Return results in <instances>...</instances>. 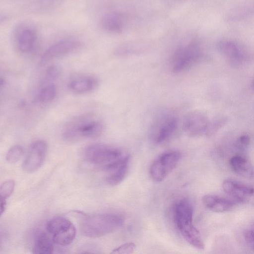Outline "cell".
Segmentation results:
<instances>
[{"label":"cell","mask_w":254,"mask_h":254,"mask_svg":"<svg viewBox=\"0 0 254 254\" xmlns=\"http://www.w3.org/2000/svg\"><path fill=\"white\" fill-rule=\"evenodd\" d=\"M193 208L187 198L179 200L174 207L175 223L183 237L193 247L203 250L204 245L199 232L192 224Z\"/></svg>","instance_id":"6da1fadb"},{"label":"cell","mask_w":254,"mask_h":254,"mask_svg":"<svg viewBox=\"0 0 254 254\" xmlns=\"http://www.w3.org/2000/svg\"><path fill=\"white\" fill-rule=\"evenodd\" d=\"M181 156L179 151L174 150L167 151L158 155L149 168L151 179L156 182L163 181L176 167Z\"/></svg>","instance_id":"8992f818"},{"label":"cell","mask_w":254,"mask_h":254,"mask_svg":"<svg viewBox=\"0 0 254 254\" xmlns=\"http://www.w3.org/2000/svg\"><path fill=\"white\" fill-rule=\"evenodd\" d=\"M37 34L34 27L28 24H20L14 32V43L17 50L22 54L30 53L34 49Z\"/></svg>","instance_id":"7c38bea8"},{"label":"cell","mask_w":254,"mask_h":254,"mask_svg":"<svg viewBox=\"0 0 254 254\" xmlns=\"http://www.w3.org/2000/svg\"><path fill=\"white\" fill-rule=\"evenodd\" d=\"M230 165L233 171L240 176L251 178L254 176L253 165L244 157L238 155L232 157L230 160Z\"/></svg>","instance_id":"ffe728a7"},{"label":"cell","mask_w":254,"mask_h":254,"mask_svg":"<svg viewBox=\"0 0 254 254\" xmlns=\"http://www.w3.org/2000/svg\"><path fill=\"white\" fill-rule=\"evenodd\" d=\"M204 205L215 212H223L230 209L234 204L231 199L218 195L208 194L202 198Z\"/></svg>","instance_id":"ac0fdd59"},{"label":"cell","mask_w":254,"mask_h":254,"mask_svg":"<svg viewBox=\"0 0 254 254\" xmlns=\"http://www.w3.org/2000/svg\"><path fill=\"white\" fill-rule=\"evenodd\" d=\"M123 223V218L118 214H98L84 218L82 223V230L86 236L96 238L114 232Z\"/></svg>","instance_id":"3957f363"},{"label":"cell","mask_w":254,"mask_h":254,"mask_svg":"<svg viewBox=\"0 0 254 254\" xmlns=\"http://www.w3.org/2000/svg\"><path fill=\"white\" fill-rule=\"evenodd\" d=\"M82 46L81 42L75 38H66L60 40L50 45L42 55L43 60L65 56L74 52Z\"/></svg>","instance_id":"4fadbf2b"},{"label":"cell","mask_w":254,"mask_h":254,"mask_svg":"<svg viewBox=\"0 0 254 254\" xmlns=\"http://www.w3.org/2000/svg\"><path fill=\"white\" fill-rule=\"evenodd\" d=\"M239 140L241 144L244 146H246L250 143V138L247 135H243L241 136Z\"/></svg>","instance_id":"4316f807"},{"label":"cell","mask_w":254,"mask_h":254,"mask_svg":"<svg viewBox=\"0 0 254 254\" xmlns=\"http://www.w3.org/2000/svg\"><path fill=\"white\" fill-rule=\"evenodd\" d=\"M178 121L176 117L166 115L159 118L153 125L150 132L152 141L161 144L169 139L176 131Z\"/></svg>","instance_id":"30bf717a"},{"label":"cell","mask_w":254,"mask_h":254,"mask_svg":"<svg viewBox=\"0 0 254 254\" xmlns=\"http://www.w3.org/2000/svg\"><path fill=\"white\" fill-rule=\"evenodd\" d=\"M217 48L219 53L233 66H242L248 60V54L245 48L233 40H220L217 44Z\"/></svg>","instance_id":"9c48e42d"},{"label":"cell","mask_w":254,"mask_h":254,"mask_svg":"<svg viewBox=\"0 0 254 254\" xmlns=\"http://www.w3.org/2000/svg\"><path fill=\"white\" fill-rule=\"evenodd\" d=\"M47 152V143L43 140H36L30 145L22 165L23 170L28 173L38 170L43 165Z\"/></svg>","instance_id":"8fae6325"},{"label":"cell","mask_w":254,"mask_h":254,"mask_svg":"<svg viewBox=\"0 0 254 254\" xmlns=\"http://www.w3.org/2000/svg\"><path fill=\"white\" fill-rule=\"evenodd\" d=\"M98 84V80L96 77L82 74L72 77L68 82L67 87L74 94H84L93 91Z\"/></svg>","instance_id":"9a60e30c"},{"label":"cell","mask_w":254,"mask_h":254,"mask_svg":"<svg viewBox=\"0 0 254 254\" xmlns=\"http://www.w3.org/2000/svg\"><path fill=\"white\" fill-rule=\"evenodd\" d=\"M82 254H93L92 253L86 252V253H83Z\"/></svg>","instance_id":"f1b7e54d"},{"label":"cell","mask_w":254,"mask_h":254,"mask_svg":"<svg viewBox=\"0 0 254 254\" xmlns=\"http://www.w3.org/2000/svg\"><path fill=\"white\" fill-rule=\"evenodd\" d=\"M201 56V50L197 42L192 41L183 45L176 49L172 57V71L182 72L196 64Z\"/></svg>","instance_id":"52a82bcc"},{"label":"cell","mask_w":254,"mask_h":254,"mask_svg":"<svg viewBox=\"0 0 254 254\" xmlns=\"http://www.w3.org/2000/svg\"><path fill=\"white\" fill-rule=\"evenodd\" d=\"M127 155L117 148L97 143L86 146L82 151L85 160L101 166L104 171L119 163Z\"/></svg>","instance_id":"277c9868"},{"label":"cell","mask_w":254,"mask_h":254,"mask_svg":"<svg viewBox=\"0 0 254 254\" xmlns=\"http://www.w3.org/2000/svg\"><path fill=\"white\" fill-rule=\"evenodd\" d=\"M129 161L130 156L127 154L120 162L106 171L107 173L106 181L109 185L115 186L124 180L128 171Z\"/></svg>","instance_id":"2e32d148"},{"label":"cell","mask_w":254,"mask_h":254,"mask_svg":"<svg viewBox=\"0 0 254 254\" xmlns=\"http://www.w3.org/2000/svg\"><path fill=\"white\" fill-rule=\"evenodd\" d=\"M15 187L14 181L8 180L3 182L0 187V213L2 214L6 206V200L12 193Z\"/></svg>","instance_id":"7402d4cb"},{"label":"cell","mask_w":254,"mask_h":254,"mask_svg":"<svg viewBox=\"0 0 254 254\" xmlns=\"http://www.w3.org/2000/svg\"><path fill=\"white\" fill-rule=\"evenodd\" d=\"M23 152L22 146L15 145L11 147L7 151L6 154V159L10 163H15L21 158Z\"/></svg>","instance_id":"603a6c76"},{"label":"cell","mask_w":254,"mask_h":254,"mask_svg":"<svg viewBox=\"0 0 254 254\" xmlns=\"http://www.w3.org/2000/svg\"><path fill=\"white\" fill-rule=\"evenodd\" d=\"M53 243L52 239L45 232H37L34 238L33 254H53Z\"/></svg>","instance_id":"d6986e66"},{"label":"cell","mask_w":254,"mask_h":254,"mask_svg":"<svg viewBox=\"0 0 254 254\" xmlns=\"http://www.w3.org/2000/svg\"><path fill=\"white\" fill-rule=\"evenodd\" d=\"M60 74V68L55 65H53L49 66L47 69L45 73L47 79L51 80L57 79L58 78Z\"/></svg>","instance_id":"d4e9b609"},{"label":"cell","mask_w":254,"mask_h":254,"mask_svg":"<svg viewBox=\"0 0 254 254\" xmlns=\"http://www.w3.org/2000/svg\"><path fill=\"white\" fill-rule=\"evenodd\" d=\"M222 188L227 194L240 202L248 201L254 195V188L231 179L225 180Z\"/></svg>","instance_id":"5bb4252c"},{"label":"cell","mask_w":254,"mask_h":254,"mask_svg":"<svg viewBox=\"0 0 254 254\" xmlns=\"http://www.w3.org/2000/svg\"><path fill=\"white\" fill-rule=\"evenodd\" d=\"M103 130L104 126L101 121L93 117H83L66 125L62 132V138L66 142H72L97 137Z\"/></svg>","instance_id":"7a4b0ae2"},{"label":"cell","mask_w":254,"mask_h":254,"mask_svg":"<svg viewBox=\"0 0 254 254\" xmlns=\"http://www.w3.org/2000/svg\"><path fill=\"white\" fill-rule=\"evenodd\" d=\"M245 239L249 247L254 250V226L246 231Z\"/></svg>","instance_id":"484cf974"},{"label":"cell","mask_w":254,"mask_h":254,"mask_svg":"<svg viewBox=\"0 0 254 254\" xmlns=\"http://www.w3.org/2000/svg\"><path fill=\"white\" fill-rule=\"evenodd\" d=\"M220 125L217 121H211L205 113L194 111L185 115L182 127L189 136L195 137L213 133Z\"/></svg>","instance_id":"5b68a950"},{"label":"cell","mask_w":254,"mask_h":254,"mask_svg":"<svg viewBox=\"0 0 254 254\" xmlns=\"http://www.w3.org/2000/svg\"><path fill=\"white\" fill-rule=\"evenodd\" d=\"M46 229L52 235L54 243L61 246L70 244L76 235L74 225L69 220L63 217H56L50 219L47 223Z\"/></svg>","instance_id":"ba28073f"},{"label":"cell","mask_w":254,"mask_h":254,"mask_svg":"<svg viewBox=\"0 0 254 254\" xmlns=\"http://www.w3.org/2000/svg\"><path fill=\"white\" fill-rule=\"evenodd\" d=\"M100 25L106 32L116 34L121 33L124 28L123 19L119 12L114 10L109 11L102 16Z\"/></svg>","instance_id":"e0dca14e"},{"label":"cell","mask_w":254,"mask_h":254,"mask_svg":"<svg viewBox=\"0 0 254 254\" xmlns=\"http://www.w3.org/2000/svg\"><path fill=\"white\" fill-rule=\"evenodd\" d=\"M136 245L133 243H127L114 249L110 254H132Z\"/></svg>","instance_id":"cb8c5ba5"},{"label":"cell","mask_w":254,"mask_h":254,"mask_svg":"<svg viewBox=\"0 0 254 254\" xmlns=\"http://www.w3.org/2000/svg\"><path fill=\"white\" fill-rule=\"evenodd\" d=\"M251 87L253 90H254V79L253 80L251 83Z\"/></svg>","instance_id":"83f0119b"},{"label":"cell","mask_w":254,"mask_h":254,"mask_svg":"<svg viewBox=\"0 0 254 254\" xmlns=\"http://www.w3.org/2000/svg\"><path fill=\"white\" fill-rule=\"evenodd\" d=\"M57 94L56 86L53 83L43 85L36 94L37 100L42 103H47L53 100Z\"/></svg>","instance_id":"44dd1931"}]
</instances>
